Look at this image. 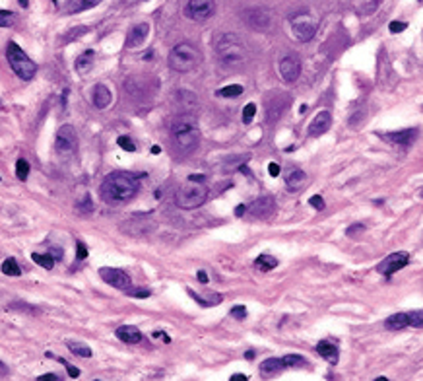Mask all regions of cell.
I'll use <instances>...</instances> for the list:
<instances>
[{
    "mask_svg": "<svg viewBox=\"0 0 423 381\" xmlns=\"http://www.w3.org/2000/svg\"><path fill=\"white\" fill-rule=\"evenodd\" d=\"M140 189V181L134 173L128 171H115L109 173L101 183V199L107 204H121L130 200Z\"/></svg>",
    "mask_w": 423,
    "mask_h": 381,
    "instance_id": "obj_1",
    "label": "cell"
},
{
    "mask_svg": "<svg viewBox=\"0 0 423 381\" xmlns=\"http://www.w3.org/2000/svg\"><path fill=\"white\" fill-rule=\"evenodd\" d=\"M215 53L223 66L237 68L245 62V47L243 41L235 33H221L215 37Z\"/></svg>",
    "mask_w": 423,
    "mask_h": 381,
    "instance_id": "obj_2",
    "label": "cell"
},
{
    "mask_svg": "<svg viewBox=\"0 0 423 381\" xmlns=\"http://www.w3.org/2000/svg\"><path fill=\"white\" fill-rule=\"evenodd\" d=\"M171 136H173V142L179 150L193 152L198 146V140H200V130H198V125L191 115H181L171 125Z\"/></svg>",
    "mask_w": 423,
    "mask_h": 381,
    "instance_id": "obj_3",
    "label": "cell"
},
{
    "mask_svg": "<svg viewBox=\"0 0 423 381\" xmlns=\"http://www.w3.org/2000/svg\"><path fill=\"white\" fill-rule=\"evenodd\" d=\"M208 199V187L204 183L198 181H191L181 185L175 193V202L179 208L183 210H193V208H198L202 206Z\"/></svg>",
    "mask_w": 423,
    "mask_h": 381,
    "instance_id": "obj_4",
    "label": "cell"
},
{
    "mask_svg": "<svg viewBox=\"0 0 423 381\" xmlns=\"http://www.w3.org/2000/svg\"><path fill=\"white\" fill-rule=\"evenodd\" d=\"M169 68L175 72H191L200 62V53L189 43H179L169 53Z\"/></svg>",
    "mask_w": 423,
    "mask_h": 381,
    "instance_id": "obj_5",
    "label": "cell"
},
{
    "mask_svg": "<svg viewBox=\"0 0 423 381\" xmlns=\"http://www.w3.org/2000/svg\"><path fill=\"white\" fill-rule=\"evenodd\" d=\"M6 56H8V62H10V68L18 74L21 80H31L37 72L35 62L19 49L14 41L8 43V49H6Z\"/></svg>",
    "mask_w": 423,
    "mask_h": 381,
    "instance_id": "obj_6",
    "label": "cell"
},
{
    "mask_svg": "<svg viewBox=\"0 0 423 381\" xmlns=\"http://www.w3.org/2000/svg\"><path fill=\"white\" fill-rule=\"evenodd\" d=\"M54 148L60 156H74L78 150V134L72 125H62L56 130L54 136Z\"/></svg>",
    "mask_w": 423,
    "mask_h": 381,
    "instance_id": "obj_7",
    "label": "cell"
},
{
    "mask_svg": "<svg viewBox=\"0 0 423 381\" xmlns=\"http://www.w3.org/2000/svg\"><path fill=\"white\" fill-rule=\"evenodd\" d=\"M289 25H291L293 35L297 37L299 41H303V43L311 41L315 37V33H317V23H315V19L311 18L309 14H297V16H293V18L289 19Z\"/></svg>",
    "mask_w": 423,
    "mask_h": 381,
    "instance_id": "obj_8",
    "label": "cell"
},
{
    "mask_svg": "<svg viewBox=\"0 0 423 381\" xmlns=\"http://www.w3.org/2000/svg\"><path fill=\"white\" fill-rule=\"evenodd\" d=\"M215 12V0H189L185 6V16L194 21H204L213 16Z\"/></svg>",
    "mask_w": 423,
    "mask_h": 381,
    "instance_id": "obj_9",
    "label": "cell"
},
{
    "mask_svg": "<svg viewBox=\"0 0 423 381\" xmlns=\"http://www.w3.org/2000/svg\"><path fill=\"white\" fill-rule=\"evenodd\" d=\"M99 276L103 278V282H107L109 286H113V288H117V290L128 292L130 290V286H132V282H130L128 274H126L124 271H121V269L101 267V269H99Z\"/></svg>",
    "mask_w": 423,
    "mask_h": 381,
    "instance_id": "obj_10",
    "label": "cell"
},
{
    "mask_svg": "<svg viewBox=\"0 0 423 381\" xmlns=\"http://www.w3.org/2000/svg\"><path fill=\"white\" fill-rule=\"evenodd\" d=\"M410 263V255L400 251V253H390L387 259H383V263L377 267V271L381 272L383 276H392L396 271L404 269L406 265Z\"/></svg>",
    "mask_w": 423,
    "mask_h": 381,
    "instance_id": "obj_11",
    "label": "cell"
},
{
    "mask_svg": "<svg viewBox=\"0 0 423 381\" xmlns=\"http://www.w3.org/2000/svg\"><path fill=\"white\" fill-rule=\"evenodd\" d=\"M245 21H247L248 27H252V29L266 31L272 25V16H270V12L264 10V8H252V10L245 12Z\"/></svg>",
    "mask_w": 423,
    "mask_h": 381,
    "instance_id": "obj_12",
    "label": "cell"
},
{
    "mask_svg": "<svg viewBox=\"0 0 423 381\" xmlns=\"http://www.w3.org/2000/svg\"><path fill=\"white\" fill-rule=\"evenodd\" d=\"M280 74L285 82H295L301 76V60L297 54H285L280 60Z\"/></svg>",
    "mask_w": 423,
    "mask_h": 381,
    "instance_id": "obj_13",
    "label": "cell"
},
{
    "mask_svg": "<svg viewBox=\"0 0 423 381\" xmlns=\"http://www.w3.org/2000/svg\"><path fill=\"white\" fill-rule=\"evenodd\" d=\"M332 125V115L328 111H320L317 117L309 123V136H320Z\"/></svg>",
    "mask_w": 423,
    "mask_h": 381,
    "instance_id": "obj_14",
    "label": "cell"
},
{
    "mask_svg": "<svg viewBox=\"0 0 423 381\" xmlns=\"http://www.w3.org/2000/svg\"><path fill=\"white\" fill-rule=\"evenodd\" d=\"M150 35V23H138V25H134L130 31H128V37H126V47L128 49H136V47H140L142 43L146 41V37Z\"/></svg>",
    "mask_w": 423,
    "mask_h": 381,
    "instance_id": "obj_15",
    "label": "cell"
},
{
    "mask_svg": "<svg viewBox=\"0 0 423 381\" xmlns=\"http://www.w3.org/2000/svg\"><path fill=\"white\" fill-rule=\"evenodd\" d=\"M383 136L387 138L388 142L408 146L416 140V136H418V128H406V130H396V132H385Z\"/></svg>",
    "mask_w": 423,
    "mask_h": 381,
    "instance_id": "obj_16",
    "label": "cell"
},
{
    "mask_svg": "<svg viewBox=\"0 0 423 381\" xmlns=\"http://www.w3.org/2000/svg\"><path fill=\"white\" fill-rule=\"evenodd\" d=\"M91 101L97 109H105L111 103V91L105 84H95L91 90Z\"/></svg>",
    "mask_w": 423,
    "mask_h": 381,
    "instance_id": "obj_17",
    "label": "cell"
},
{
    "mask_svg": "<svg viewBox=\"0 0 423 381\" xmlns=\"http://www.w3.org/2000/svg\"><path fill=\"white\" fill-rule=\"evenodd\" d=\"M117 337H119V341H123L126 345H136V343H140L142 341L140 329L134 325L119 327V329H117Z\"/></svg>",
    "mask_w": 423,
    "mask_h": 381,
    "instance_id": "obj_18",
    "label": "cell"
},
{
    "mask_svg": "<svg viewBox=\"0 0 423 381\" xmlns=\"http://www.w3.org/2000/svg\"><path fill=\"white\" fill-rule=\"evenodd\" d=\"M189 294H191V298L196 300L202 308H212V306H217L219 302H221V296L219 294H215V292H194L189 288Z\"/></svg>",
    "mask_w": 423,
    "mask_h": 381,
    "instance_id": "obj_19",
    "label": "cell"
},
{
    "mask_svg": "<svg viewBox=\"0 0 423 381\" xmlns=\"http://www.w3.org/2000/svg\"><path fill=\"white\" fill-rule=\"evenodd\" d=\"M250 214L256 218H268L274 214V202L264 197V199H258L254 200L252 204H250Z\"/></svg>",
    "mask_w": 423,
    "mask_h": 381,
    "instance_id": "obj_20",
    "label": "cell"
},
{
    "mask_svg": "<svg viewBox=\"0 0 423 381\" xmlns=\"http://www.w3.org/2000/svg\"><path fill=\"white\" fill-rule=\"evenodd\" d=\"M317 352L326 360L328 364H338V358H340V352H338V346L332 345L330 341H320L317 345Z\"/></svg>",
    "mask_w": 423,
    "mask_h": 381,
    "instance_id": "obj_21",
    "label": "cell"
},
{
    "mask_svg": "<svg viewBox=\"0 0 423 381\" xmlns=\"http://www.w3.org/2000/svg\"><path fill=\"white\" fill-rule=\"evenodd\" d=\"M99 2L101 0H66L64 10H66V14H78V12H84V10L97 6Z\"/></svg>",
    "mask_w": 423,
    "mask_h": 381,
    "instance_id": "obj_22",
    "label": "cell"
},
{
    "mask_svg": "<svg viewBox=\"0 0 423 381\" xmlns=\"http://www.w3.org/2000/svg\"><path fill=\"white\" fill-rule=\"evenodd\" d=\"M95 64V53L93 51H84L76 58V70L80 74H88Z\"/></svg>",
    "mask_w": 423,
    "mask_h": 381,
    "instance_id": "obj_23",
    "label": "cell"
},
{
    "mask_svg": "<svg viewBox=\"0 0 423 381\" xmlns=\"http://www.w3.org/2000/svg\"><path fill=\"white\" fill-rule=\"evenodd\" d=\"M305 181H307L305 171H301V169H293V171L287 175V179H285V187H287V191L295 193V191H299L301 187L305 185Z\"/></svg>",
    "mask_w": 423,
    "mask_h": 381,
    "instance_id": "obj_24",
    "label": "cell"
},
{
    "mask_svg": "<svg viewBox=\"0 0 423 381\" xmlns=\"http://www.w3.org/2000/svg\"><path fill=\"white\" fill-rule=\"evenodd\" d=\"M385 327L388 331H400L404 327H410V321H408V313H392L390 317H387L385 321Z\"/></svg>",
    "mask_w": 423,
    "mask_h": 381,
    "instance_id": "obj_25",
    "label": "cell"
},
{
    "mask_svg": "<svg viewBox=\"0 0 423 381\" xmlns=\"http://www.w3.org/2000/svg\"><path fill=\"white\" fill-rule=\"evenodd\" d=\"M282 370H285V362L283 358H268L264 362L260 364V372L264 376H274V374H280Z\"/></svg>",
    "mask_w": 423,
    "mask_h": 381,
    "instance_id": "obj_26",
    "label": "cell"
},
{
    "mask_svg": "<svg viewBox=\"0 0 423 381\" xmlns=\"http://www.w3.org/2000/svg\"><path fill=\"white\" fill-rule=\"evenodd\" d=\"M254 265H256V269L260 272H268L272 271V269H276L278 267V259L276 257H272V255H258L256 257V261H254Z\"/></svg>",
    "mask_w": 423,
    "mask_h": 381,
    "instance_id": "obj_27",
    "label": "cell"
},
{
    "mask_svg": "<svg viewBox=\"0 0 423 381\" xmlns=\"http://www.w3.org/2000/svg\"><path fill=\"white\" fill-rule=\"evenodd\" d=\"M68 350H70L74 356H80V358H89L91 356V348L84 343H76V341H68L66 343Z\"/></svg>",
    "mask_w": 423,
    "mask_h": 381,
    "instance_id": "obj_28",
    "label": "cell"
},
{
    "mask_svg": "<svg viewBox=\"0 0 423 381\" xmlns=\"http://www.w3.org/2000/svg\"><path fill=\"white\" fill-rule=\"evenodd\" d=\"M31 259L35 261L39 267H43V269H47V271H51L54 267V257L53 255H39V253H33L31 255Z\"/></svg>",
    "mask_w": 423,
    "mask_h": 381,
    "instance_id": "obj_29",
    "label": "cell"
},
{
    "mask_svg": "<svg viewBox=\"0 0 423 381\" xmlns=\"http://www.w3.org/2000/svg\"><path fill=\"white\" fill-rule=\"evenodd\" d=\"M2 272L8 274V276H19V274H21V269H19L18 263H16L14 259H6V261L2 263Z\"/></svg>",
    "mask_w": 423,
    "mask_h": 381,
    "instance_id": "obj_30",
    "label": "cell"
},
{
    "mask_svg": "<svg viewBox=\"0 0 423 381\" xmlns=\"http://www.w3.org/2000/svg\"><path fill=\"white\" fill-rule=\"evenodd\" d=\"M241 93H243V86H239V84H231V86H225V88L217 90L219 97H237Z\"/></svg>",
    "mask_w": 423,
    "mask_h": 381,
    "instance_id": "obj_31",
    "label": "cell"
},
{
    "mask_svg": "<svg viewBox=\"0 0 423 381\" xmlns=\"http://www.w3.org/2000/svg\"><path fill=\"white\" fill-rule=\"evenodd\" d=\"M408 321H410V327H416V329H423V309H414L408 313Z\"/></svg>",
    "mask_w": 423,
    "mask_h": 381,
    "instance_id": "obj_32",
    "label": "cell"
},
{
    "mask_svg": "<svg viewBox=\"0 0 423 381\" xmlns=\"http://www.w3.org/2000/svg\"><path fill=\"white\" fill-rule=\"evenodd\" d=\"M283 362H285V368H303L307 364L305 358L299 354H287V356H283Z\"/></svg>",
    "mask_w": 423,
    "mask_h": 381,
    "instance_id": "obj_33",
    "label": "cell"
},
{
    "mask_svg": "<svg viewBox=\"0 0 423 381\" xmlns=\"http://www.w3.org/2000/svg\"><path fill=\"white\" fill-rule=\"evenodd\" d=\"M16 175H18L19 181H25L27 175H29V163L25 162L23 158H19L18 162H16Z\"/></svg>",
    "mask_w": 423,
    "mask_h": 381,
    "instance_id": "obj_34",
    "label": "cell"
},
{
    "mask_svg": "<svg viewBox=\"0 0 423 381\" xmlns=\"http://www.w3.org/2000/svg\"><path fill=\"white\" fill-rule=\"evenodd\" d=\"M14 23V14L10 10H2L0 12V25L2 27H10Z\"/></svg>",
    "mask_w": 423,
    "mask_h": 381,
    "instance_id": "obj_35",
    "label": "cell"
},
{
    "mask_svg": "<svg viewBox=\"0 0 423 381\" xmlns=\"http://www.w3.org/2000/svg\"><path fill=\"white\" fill-rule=\"evenodd\" d=\"M254 113H256V105L254 103H247L245 109H243V123H250L252 117H254Z\"/></svg>",
    "mask_w": 423,
    "mask_h": 381,
    "instance_id": "obj_36",
    "label": "cell"
},
{
    "mask_svg": "<svg viewBox=\"0 0 423 381\" xmlns=\"http://www.w3.org/2000/svg\"><path fill=\"white\" fill-rule=\"evenodd\" d=\"M117 142H119V146H121L123 150H126V152H134V150H136V144H134L128 136H119Z\"/></svg>",
    "mask_w": 423,
    "mask_h": 381,
    "instance_id": "obj_37",
    "label": "cell"
},
{
    "mask_svg": "<svg viewBox=\"0 0 423 381\" xmlns=\"http://www.w3.org/2000/svg\"><path fill=\"white\" fill-rule=\"evenodd\" d=\"M231 317L243 321V319L247 317V308H245V306H235V308L231 309Z\"/></svg>",
    "mask_w": 423,
    "mask_h": 381,
    "instance_id": "obj_38",
    "label": "cell"
},
{
    "mask_svg": "<svg viewBox=\"0 0 423 381\" xmlns=\"http://www.w3.org/2000/svg\"><path fill=\"white\" fill-rule=\"evenodd\" d=\"M388 27H390L392 33H400V31H404L406 27H408V23H406V21H390Z\"/></svg>",
    "mask_w": 423,
    "mask_h": 381,
    "instance_id": "obj_39",
    "label": "cell"
},
{
    "mask_svg": "<svg viewBox=\"0 0 423 381\" xmlns=\"http://www.w3.org/2000/svg\"><path fill=\"white\" fill-rule=\"evenodd\" d=\"M309 202H311V206H315L317 210H322V208H324V199H322L320 195H315V197H311V199H309Z\"/></svg>",
    "mask_w": 423,
    "mask_h": 381,
    "instance_id": "obj_40",
    "label": "cell"
},
{
    "mask_svg": "<svg viewBox=\"0 0 423 381\" xmlns=\"http://www.w3.org/2000/svg\"><path fill=\"white\" fill-rule=\"evenodd\" d=\"M58 362H60V364H64V366H66V370H68V376H70V378H78V376H80V370H78V368H74V366H70V364L66 362V360H62V358H58Z\"/></svg>",
    "mask_w": 423,
    "mask_h": 381,
    "instance_id": "obj_41",
    "label": "cell"
},
{
    "mask_svg": "<svg viewBox=\"0 0 423 381\" xmlns=\"http://www.w3.org/2000/svg\"><path fill=\"white\" fill-rule=\"evenodd\" d=\"M128 296H132V298H148V296H150V290H134V288H130V290H128Z\"/></svg>",
    "mask_w": 423,
    "mask_h": 381,
    "instance_id": "obj_42",
    "label": "cell"
},
{
    "mask_svg": "<svg viewBox=\"0 0 423 381\" xmlns=\"http://www.w3.org/2000/svg\"><path fill=\"white\" fill-rule=\"evenodd\" d=\"M268 173H270L272 177H278V175H280V165H278V163H270V165H268Z\"/></svg>",
    "mask_w": 423,
    "mask_h": 381,
    "instance_id": "obj_43",
    "label": "cell"
},
{
    "mask_svg": "<svg viewBox=\"0 0 423 381\" xmlns=\"http://www.w3.org/2000/svg\"><path fill=\"white\" fill-rule=\"evenodd\" d=\"M88 257V249H86V245L84 243H78V259L82 261V259H86Z\"/></svg>",
    "mask_w": 423,
    "mask_h": 381,
    "instance_id": "obj_44",
    "label": "cell"
},
{
    "mask_svg": "<svg viewBox=\"0 0 423 381\" xmlns=\"http://www.w3.org/2000/svg\"><path fill=\"white\" fill-rule=\"evenodd\" d=\"M39 381H60L58 376H54V374H45V376H41V378H37Z\"/></svg>",
    "mask_w": 423,
    "mask_h": 381,
    "instance_id": "obj_45",
    "label": "cell"
},
{
    "mask_svg": "<svg viewBox=\"0 0 423 381\" xmlns=\"http://www.w3.org/2000/svg\"><path fill=\"white\" fill-rule=\"evenodd\" d=\"M357 230H363V226H361V224H357V226H350V228H348V234H350V236H352V234H357Z\"/></svg>",
    "mask_w": 423,
    "mask_h": 381,
    "instance_id": "obj_46",
    "label": "cell"
},
{
    "mask_svg": "<svg viewBox=\"0 0 423 381\" xmlns=\"http://www.w3.org/2000/svg\"><path fill=\"white\" fill-rule=\"evenodd\" d=\"M198 280H200L202 284H206V282H208V276H206V272H204V271H198Z\"/></svg>",
    "mask_w": 423,
    "mask_h": 381,
    "instance_id": "obj_47",
    "label": "cell"
},
{
    "mask_svg": "<svg viewBox=\"0 0 423 381\" xmlns=\"http://www.w3.org/2000/svg\"><path fill=\"white\" fill-rule=\"evenodd\" d=\"M154 337H161V339H163V341H165V343H171V339H169V337H167V335H165V333H154Z\"/></svg>",
    "mask_w": 423,
    "mask_h": 381,
    "instance_id": "obj_48",
    "label": "cell"
},
{
    "mask_svg": "<svg viewBox=\"0 0 423 381\" xmlns=\"http://www.w3.org/2000/svg\"><path fill=\"white\" fill-rule=\"evenodd\" d=\"M245 210H247V208H245L243 204H239V206L235 208V214H237V216H241V214H245Z\"/></svg>",
    "mask_w": 423,
    "mask_h": 381,
    "instance_id": "obj_49",
    "label": "cell"
},
{
    "mask_svg": "<svg viewBox=\"0 0 423 381\" xmlns=\"http://www.w3.org/2000/svg\"><path fill=\"white\" fill-rule=\"evenodd\" d=\"M191 181H198V183H204V175H191L189 177Z\"/></svg>",
    "mask_w": 423,
    "mask_h": 381,
    "instance_id": "obj_50",
    "label": "cell"
},
{
    "mask_svg": "<svg viewBox=\"0 0 423 381\" xmlns=\"http://www.w3.org/2000/svg\"><path fill=\"white\" fill-rule=\"evenodd\" d=\"M241 380L247 381V376H241V374H235V376H231V381H241Z\"/></svg>",
    "mask_w": 423,
    "mask_h": 381,
    "instance_id": "obj_51",
    "label": "cell"
},
{
    "mask_svg": "<svg viewBox=\"0 0 423 381\" xmlns=\"http://www.w3.org/2000/svg\"><path fill=\"white\" fill-rule=\"evenodd\" d=\"M18 2L21 8H27V4H29V0H18Z\"/></svg>",
    "mask_w": 423,
    "mask_h": 381,
    "instance_id": "obj_52",
    "label": "cell"
},
{
    "mask_svg": "<svg viewBox=\"0 0 423 381\" xmlns=\"http://www.w3.org/2000/svg\"><path fill=\"white\" fill-rule=\"evenodd\" d=\"M254 358V354H252V350H248L247 352V360H252Z\"/></svg>",
    "mask_w": 423,
    "mask_h": 381,
    "instance_id": "obj_53",
    "label": "cell"
},
{
    "mask_svg": "<svg viewBox=\"0 0 423 381\" xmlns=\"http://www.w3.org/2000/svg\"><path fill=\"white\" fill-rule=\"evenodd\" d=\"M422 197H423V189H422Z\"/></svg>",
    "mask_w": 423,
    "mask_h": 381,
    "instance_id": "obj_54",
    "label": "cell"
},
{
    "mask_svg": "<svg viewBox=\"0 0 423 381\" xmlns=\"http://www.w3.org/2000/svg\"><path fill=\"white\" fill-rule=\"evenodd\" d=\"M420 2H423V0H420Z\"/></svg>",
    "mask_w": 423,
    "mask_h": 381,
    "instance_id": "obj_55",
    "label": "cell"
}]
</instances>
